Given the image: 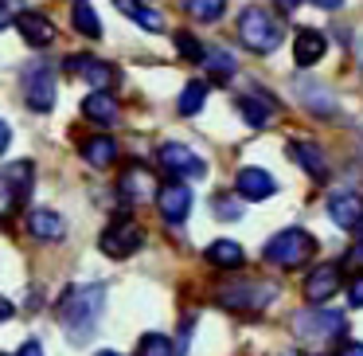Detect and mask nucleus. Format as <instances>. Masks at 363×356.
<instances>
[{"mask_svg": "<svg viewBox=\"0 0 363 356\" xmlns=\"http://www.w3.org/2000/svg\"><path fill=\"white\" fill-rule=\"evenodd\" d=\"M238 114H242V118H246V126L262 129V126H269V122H274L277 106H274V98H258V95H246V98H238Z\"/></svg>", "mask_w": 363, "mask_h": 356, "instance_id": "nucleus-21", "label": "nucleus"}, {"mask_svg": "<svg viewBox=\"0 0 363 356\" xmlns=\"http://www.w3.org/2000/svg\"><path fill=\"white\" fill-rule=\"evenodd\" d=\"M71 20H74V32H82L86 40H98V36H102V24H98L94 9H90L86 0H79V4L71 9Z\"/></svg>", "mask_w": 363, "mask_h": 356, "instance_id": "nucleus-26", "label": "nucleus"}, {"mask_svg": "<svg viewBox=\"0 0 363 356\" xmlns=\"http://www.w3.org/2000/svg\"><path fill=\"white\" fill-rule=\"evenodd\" d=\"M184 12L199 24H215L227 12V0H184Z\"/></svg>", "mask_w": 363, "mask_h": 356, "instance_id": "nucleus-25", "label": "nucleus"}, {"mask_svg": "<svg viewBox=\"0 0 363 356\" xmlns=\"http://www.w3.org/2000/svg\"><path fill=\"white\" fill-rule=\"evenodd\" d=\"M289 157L297 161V165L313 176V180H328V161H324V153L316 149L313 141H293L289 145Z\"/></svg>", "mask_w": 363, "mask_h": 356, "instance_id": "nucleus-17", "label": "nucleus"}, {"mask_svg": "<svg viewBox=\"0 0 363 356\" xmlns=\"http://www.w3.org/2000/svg\"><path fill=\"white\" fill-rule=\"evenodd\" d=\"M207 102V82H188L184 87V95L176 98V110L184 114V118H191V114H199V106Z\"/></svg>", "mask_w": 363, "mask_h": 356, "instance_id": "nucleus-27", "label": "nucleus"}, {"mask_svg": "<svg viewBox=\"0 0 363 356\" xmlns=\"http://www.w3.org/2000/svg\"><path fill=\"white\" fill-rule=\"evenodd\" d=\"M98 356H121V352H113V348H102V352H98Z\"/></svg>", "mask_w": 363, "mask_h": 356, "instance_id": "nucleus-42", "label": "nucleus"}, {"mask_svg": "<svg viewBox=\"0 0 363 356\" xmlns=\"http://www.w3.org/2000/svg\"><path fill=\"white\" fill-rule=\"evenodd\" d=\"M235 188H238V196H246V200H269L277 192V180L266 173V168H238V176H235Z\"/></svg>", "mask_w": 363, "mask_h": 356, "instance_id": "nucleus-13", "label": "nucleus"}, {"mask_svg": "<svg viewBox=\"0 0 363 356\" xmlns=\"http://www.w3.org/2000/svg\"><path fill=\"white\" fill-rule=\"evenodd\" d=\"M16 28H20V36H24L32 48H48V43L55 40V28H51V20L40 16V12H20V16H16Z\"/></svg>", "mask_w": 363, "mask_h": 356, "instance_id": "nucleus-15", "label": "nucleus"}, {"mask_svg": "<svg viewBox=\"0 0 363 356\" xmlns=\"http://www.w3.org/2000/svg\"><path fill=\"white\" fill-rule=\"evenodd\" d=\"M301 90V98H305V106L313 114H324V118H328L332 110H336V102H332V95L324 87H313V82H305V87H297Z\"/></svg>", "mask_w": 363, "mask_h": 356, "instance_id": "nucleus-28", "label": "nucleus"}, {"mask_svg": "<svg viewBox=\"0 0 363 356\" xmlns=\"http://www.w3.org/2000/svg\"><path fill=\"white\" fill-rule=\"evenodd\" d=\"M67 71L79 75L82 82H90L94 90H106L113 79H118L113 63H106V59H94V55H74V59H67Z\"/></svg>", "mask_w": 363, "mask_h": 356, "instance_id": "nucleus-10", "label": "nucleus"}, {"mask_svg": "<svg viewBox=\"0 0 363 356\" xmlns=\"http://www.w3.org/2000/svg\"><path fill=\"white\" fill-rule=\"evenodd\" d=\"M28 231H32L35 239H43V243H55V239H63V215L51 212V207H35L32 215H28Z\"/></svg>", "mask_w": 363, "mask_h": 356, "instance_id": "nucleus-20", "label": "nucleus"}, {"mask_svg": "<svg viewBox=\"0 0 363 356\" xmlns=\"http://www.w3.org/2000/svg\"><path fill=\"white\" fill-rule=\"evenodd\" d=\"M9 145H12V129H9V122H0V157H4Z\"/></svg>", "mask_w": 363, "mask_h": 356, "instance_id": "nucleus-34", "label": "nucleus"}, {"mask_svg": "<svg viewBox=\"0 0 363 356\" xmlns=\"http://www.w3.org/2000/svg\"><path fill=\"white\" fill-rule=\"evenodd\" d=\"M145 243V231L137 227V223L121 220V223H110V227L102 231V239H98V247H102L106 259H129V254H137Z\"/></svg>", "mask_w": 363, "mask_h": 356, "instance_id": "nucleus-5", "label": "nucleus"}, {"mask_svg": "<svg viewBox=\"0 0 363 356\" xmlns=\"http://www.w3.org/2000/svg\"><path fill=\"white\" fill-rule=\"evenodd\" d=\"M176 48H180V55H184V59H191V63H199V59L207 55L203 43H199L196 36H188V32H176Z\"/></svg>", "mask_w": 363, "mask_h": 356, "instance_id": "nucleus-31", "label": "nucleus"}, {"mask_svg": "<svg viewBox=\"0 0 363 356\" xmlns=\"http://www.w3.org/2000/svg\"><path fill=\"white\" fill-rule=\"evenodd\" d=\"M328 215H332L336 227L359 231L363 227V196H355V192H332L328 196Z\"/></svg>", "mask_w": 363, "mask_h": 356, "instance_id": "nucleus-9", "label": "nucleus"}, {"mask_svg": "<svg viewBox=\"0 0 363 356\" xmlns=\"http://www.w3.org/2000/svg\"><path fill=\"white\" fill-rule=\"evenodd\" d=\"M347 301L363 309V274H359V278H352V286H347Z\"/></svg>", "mask_w": 363, "mask_h": 356, "instance_id": "nucleus-33", "label": "nucleus"}, {"mask_svg": "<svg viewBox=\"0 0 363 356\" xmlns=\"http://www.w3.org/2000/svg\"><path fill=\"white\" fill-rule=\"evenodd\" d=\"M82 118L98 122V126H110V122L118 118V102H113L106 90H94V95L82 98Z\"/></svg>", "mask_w": 363, "mask_h": 356, "instance_id": "nucleus-22", "label": "nucleus"}, {"mask_svg": "<svg viewBox=\"0 0 363 356\" xmlns=\"http://www.w3.org/2000/svg\"><path fill=\"white\" fill-rule=\"evenodd\" d=\"M102 309H106V286L102 282H90V286H67V293L59 298V325H63L67 340L71 345H82V340L94 337L98 321H102Z\"/></svg>", "mask_w": 363, "mask_h": 356, "instance_id": "nucleus-1", "label": "nucleus"}, {"mask_svg": "<svg viewBox=\"0 0 363 356\" xmlns=\"http://www.w3.org/2000/svg\"><path fill=\"white\" fill-rule=\"evenodd\" d=\"M328 51V43H324L320 32H313V28H301L297 40H293V59H297V67H313L320 63V55Z\"/></svg>", "mask_w": 363, "mask_h": 356, "instance_id": "nucleus-16", "label": "nucleus"}, {"mask_svg": "<svg viewBox=\"0 0 363 356\" xmlns=\"http://www.w3.org/2000/svg\"><path fill=\"white\" fill-rule=\"evenodd\" d=\"M24 102L35 114H48L55 106V75H51L48 63H32L24 71Z\"/></svg>", "mask_w": 363, "mask_h": 356, "instance_id": "nucleus-6", "label": "nucleus"}, {"mask_svg": "<svg viewBox=\"0 0 363 356\" xmlns=\"http://www.w3.org/2000/svg\"><path fill=\"white\" fill-rule=\"evenodd\" d=\"M352 259H355V262H363V243H355V247H352Z\"/></svg>", "mask_w": 363, "mask_h": 356, "instance_id": "nucleus-41", "label": "nucleus"}, {"mask_svg": "<svg viewBox=\"0 0 363 356\" xmlns=\"http://www.w3.org/2000/svg\"><path fill=\"white\" fill-rule=\"evenodd\" d=\"M340 356H363V345H347V348H344V352H340Z\"/></svg>", "mask_w": 363, "mask_h": 356, "instance_id": "nucleus-39", "label": "nucleus"}, {"mask_svg": "<svg viewBox=\"0 0 363 356\" xmlns=\"http://www.w3.org/2000/svg\"><path fill=\"white\" fill-rule=\"evenodd\" d=\"M157 207H160V215H164L168 223H184L188 212H191V192L172 180V184H164V188L157 192Z\"/></svg>", "mask_w": 363, "mask_h": 356, "instance_id": "nucleus-12", "label": "nucleus"}, {"mask_svg": "<svg viewBox=\"0 0 363 356\" xmlns=\"http://www.w3.org/2000/svg\"><path fill=\"white\" fill-rule=\"evenodd\" d=\"M340 282H344V278H340V266L324 262V266H316L313 274L305 278V298L313 301V306H324V301L340 290Z\"/></svg>", "mask_w": 363, "mask_h": 356, "instance_id": "nucleus-11", "label": "nucleus"}, {"mask_svg": "<svg viewBox=\"0 0 363 356\" xmlns=\"http://www.w3.org/2000/svg\"><path fill=\"white\" fill-rule=\"evenodd\" d=\"M344 329H347V321H344V313H336V309H308V313L297 317V333L305 340H332Z\"/></svg>", "mask_w": 363, "mask_h": 356, "instance_id": "nucleus-8", "label": "nucleus"}, {"mask_svg": "<svg viewBox=\"0 0 363 356\" xmlns=\"http://www.w3.org/2000/svg\"><path fill=\"white\" fill-rule=\"evenodd\" d=\"M277 4H281L285 12H293V9H297V4H301V0H277Z\"/></svg>", "mask_w": 363, "mask_h": 356, "instance_id": "nucleus-40", "label": "nucleus"}, {"mask_svg": "<svg viewBox=\"0 0 363 356\" xmlns=\"http://www.w3.org/2000/svg\"><path fill=\"white\" fill-rule=\"evenodd\" d=\"M9 20H12V12H9V4H4V0H0V28L9 24Z\"/></svg>", "mask_w": 363, "mask_h": 356, "instance_id": "nucleus-38", "label": "nucleus"}, {"mask_svg": "<svg viewBox=\"0 0 363 356\" xmlns=\"http://www.w3.org/2000/svg\"><path fill=\"white\" fill-rule=\"evenodd\" d=\"M118 9L125 12L133 24H141L145 32H164V16H160L157 9H145V4H137V0H118Z\"/></svg>", "mask_w": 363, "mask_h": 356, "instance_id": "nucleus-24", "label": "nucleus"}, {"mask_svg": "<svg viewBox=\"0 0 363 356\" xmlns=\"http://www.w3.org/2000/svg\"><path fill=\"white\" fill-rule=\"evenodd\" d=\"M16 356H43V348H40V345H35V340H28V345H24V348H20V352H16Z\"/></svg>", "mask_w": 363, "mask_h": 356, "instance_id": "nucleus-36", "label": "nucleus"}, {"mask_svg": "<svg viewBox=\"0 0 363 356\" xmlns=\"http://www.w3.org/2000/svg\"><path fill=\"white\" fill-rule=\"evenodd\" d=\"M82 161L94 165V168H110L113 161H118V145H113V137H106V134L86 137V141H82Z\"/></svg>", "mask_w": 363, "mask_h": 356, "instance_id": "nucleus-18", "label": "nucleus"}, {"mask_svg": "<svg viewBox=\"0 0 363 356\" xmlns=\"http://www.w3.org/2000/svg\"><path fill=\"white\" fill-rule=\"evenodd\" d=\"M12 313H16V306H12L9 298H0V321H9Z\"/></svg>", "mask_w": 363, "mask_h": 356, "instance_id": "nucleus-35", "label": "nucleus"}, {"mask_svg": "<svg viewBox=\"0 0 363 356\" xmlns=\"http://www.w3.org/2000/svg\"><path fill=\"white\" fill-rule=\"evenodd\" d=\"M157 184H152V176L145 173L141 165H129L125 173H121V180H118V196L125 200V204H133V200H145V196H157Z\"/></svg>", "mask_w": 363, "mask_h": 356, "instance_id": "nucleus-14", "label": "nucleus"}, {"mask_svg": "<svg viewBox=\"0 0 363 356\" xmlns=\"http://www.w3.org/2000/svg\"><path fill=\"white\" fill-rule=\"evenodd\" d=\"M281 36H285V24L266 9H246L242 16H238V40H242V48H250L254 55H269V51L281 43Z\"/></svg>", "mask_w": 363, "mask_h": 356, "instance_id": "nucleus-2", "label": "nucleus"}, {"mask_svg": "<svg viewBox=\"0 0 363 356\" xmlns=\"http://www.w3.org/2000/svg\"><path fill=\"white\" fill-rule=\"evenodd\" d=\"M157 161L164 165V173L184 176V180H199V176H207L203 157H196V153H191L188 145H180V141H164L157 149Z\"/></svg>", "mask_w": 363, "mask_h": 356, "instance_id": "nucleus-7", "label": "nucleus"}, {"mask_svg": "<svg viewBox=\"0 0 363 356\" xmlns=\"http://www.w3.org/2000/svg\"><path fill=\"white\" fill-rule=\"evenodd\" d=\"M203 67H207V75H215V79H230V75H235V59H230V51H223V48L207 51Z\"/></svg>", "mask_w": 363, "mask_h": 356, "instance_id": "nucleus-29", "label": "nucleus"}, {"mask_svg": "<svg viewBox=\"0 0 363 356\" xmlns=\"http://www.w3.org/2000/svg\"><path fill=\"white\" fill-rule=\"evenodd\" d=\"M316 9H324V12H332V9H340V4H344V0H313Z\"/></svg>", "mask_w": 363, "mask_h": 356, "instance_id": "nucleus-37", "label": "nucleus"}, {"mask_svg": "<svg viewBox=\"0 0 363 356\" xmlns=\"http://www.w3.org/2000/svg\"><path fill=\"white\" fill-rule=\"evenodd\" d=\"M242 247L238 243H230V239H215L211 247H207V262L211 266H223V270H235V266H242Z\"/></svg>", "mask_w": 363, "mask_h": 356, "instance_id": "nucleus-23", "label": "nucleus"}, {"mask_svg": "<svg viewBox=\"0 0 363 356\" xmlns=\"http://www.w3.org/2000/svg\"><path fill=\"white\" fill-rule=\"evenodd\" d=\"M137 356H176V345L160 333H145L141 345H137Z\"/></svg>", "mask_w": 363, "mask_h": 356, "instance_id": "nucleus-30", "label": "nucleus"}, {"mask_svg": "<svg viewBox=\"0 0 363 356\" xmlns=\"http://www.w3.org/2000/svg\"><path fill=\"white\" fill-rule=\"evenodd\" d=\"M0 188L20 204V200L28 196V188H32V161H16V165L4 168V173H0Z\"/></svg>", "mask_w": 363, "mask_h": 356, "instance_id": "nucleus-19", "label": "nucleus"}, {"mask_svg": "<svg viewBox=\"0 0 363 356\" xmlns=\"http://www.w3.org/2000/svg\"><path fill=\"white\" fill-rule=\"evenodd\" d=\"M215 215H219V220H238V215H242L238 196H215Z\"/></svg>", "mask_w": 363, "mask_h": 356, "instance_id": "nucleus-32", "label": "nucleus"}, {"mask_svg": "<svg viewBox=\"0 0 363 356\" xmlns=\"http://www.w3.org/2000/svg\"><path fill=\"white\" fill-rule=\"evenodd\" d=\"M262 254H266V262H274V266H281V270L301 266V262L313 254V235H308V231H297V227H285L262 247Z\"/></svg>", "mask_w": 363, "mask_h": 356, "instance_id": "nucleus-3", "label": "nucleus"}, {"mask_svg": "<svg viewBox=\"0 0 363 356\" xmlns=\"http://www.w3.org/2000/svg\"><path fill=\"white\" fill-rule=\"evenodd\" d=\"M215 301H219L223 309H230V313H254V309H262L266 301H274V286H262V282H250V286H219Z\"/></svg>", "mask_w": 363, "mask_h": 356, "instance_id": "nucleus-4", "label": "nucleus"}]
</instances>
